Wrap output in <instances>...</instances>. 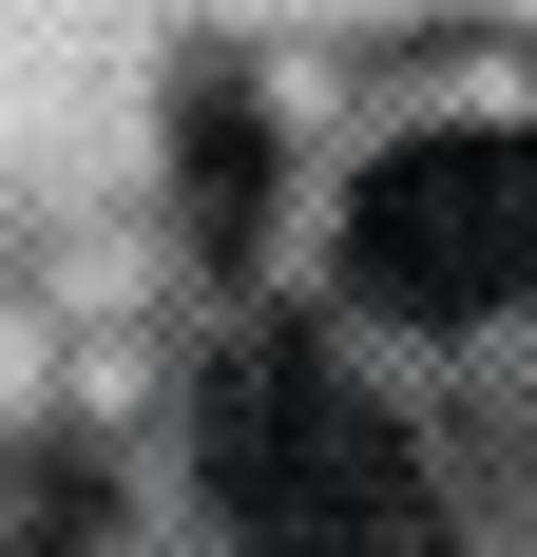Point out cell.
Listing matches in <instances>:
<instances>
[{"mask_svg": "<svg viewBox=\"0 0 537 557\" xmlns=\"http://www.w3.org/2000/svg\"><path fill=\"white\" fill-rule=\"evenodd\" d=\"M212 500L250 557H441V481L403 461V423L288 327L212 366Z\"/></svg>", "mask_w": 537, "mask_h": 557, "instance_id": "1", "label": "cell"}, {"mask_svg": "<svg viewBox=\"0 0 537 557\" xmlns=\"http://www.w3.org/2000/svg\"><path fill=\"white\" fill-rule=\"evenodd\" d=\"M346 270H365V308H403V327L519 308L537 288V135L519 115H499V135H403V154L346 193Z\"/></svg>", "mask_w": 537, "mask_h": 557, "instance_id": "2", "label": "cell"}]
</instances>
